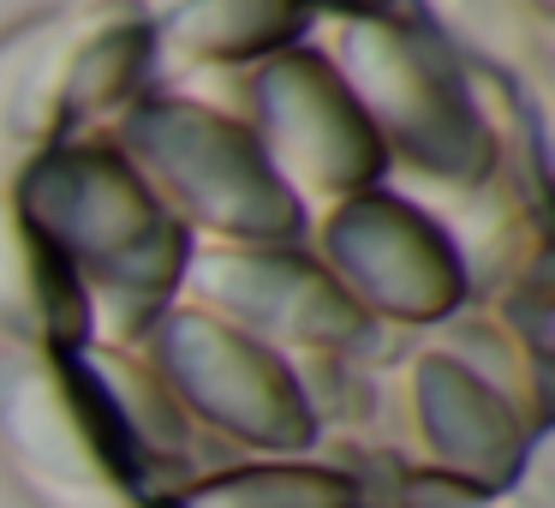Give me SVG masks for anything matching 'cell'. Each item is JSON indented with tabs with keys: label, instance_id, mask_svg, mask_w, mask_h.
I'll list each match as a JSON object with an SVG mask.
<instances>
[{
	"label": "cell",
	"instance_id": "7a4b0ae2",
	"mask_svg": "<svg viewBox=\"0 0 555 508\" xmlns=\"http://www.w3.org/2000/svg\"><path fill=\"white\" fill-rule=\"evenodd\" d=\"M340 85L359 102L376 138H395L406 162L430 180H478L490 168V132L466 97V78L448 49L400 18H347L335 30Z\"/></svg>",
	"mask_w": 555,
	"mask_h": 508
},
{
	"label": "cell",
	"instance_id": "5b68a950",
	"mask_svg": "<svg viewBox=\"0 0 555 508\" xmlns=\"http://www.w3.org/2000/svg\"><path fill=\"white\" fill-rule=\"evenodd\" d=\"M162 359H168V377L180 383V395L245 443L305 448L317 436L293 371L245 329L216 323L204 312H173L162 323Z\"/></svg>",
	"mask_w": 555,
	"mask_h": 508
},
{
	"label": "cell",
	"instance_id": "ba28073f",
	"mask_svg": "<svg viewBox=\"0 0 555 508\" xmlns=\"http://www.w3.org/2000/svg\"><path fill=\"white\" fill-rule=\"evenodd\" d=\"M197 293L240 323L287 341H347L364 329L352 293H340L323 269L275 252H209L197 264Z\"/></svg>",
	"mask_w": 555,
	"mask_h": 508
},
{
	"label": "cell",
	"instance_id": "3957f363",
	"mask_svg": "<svg viewBox=\"0 0 555 508\" xmlns=\"http://www.w3.org/2000/svg\"><path fill=\"white\" fill-rule=\"evenodd\" d=\"M132 144L173 198L233 240H293L299 198L275 180L263 144L228 114L192 102H144L132 114Z\"/></svg>",
	"mask_w": 555,
	"mask_h": 508
},
{
	"label": "cell",
	"instance_id": "9c48e42d",
	"mask_svg": "<svg viewBox=\"0 0 555 508\" xmlns=\"http://www.w3.org/2000/svg\"><path fill=\"white\" fill-rule=\"evenodd\" d=\"M418 424L442 467H454L472 484H507L526 455V424H519L514 401L478 371H466L448 353L418 359Z\"/></svg>",
	"mask_w": 555,
	"mask_h": 508
},
{
	"label": "cell",
	"instance_id": "4fadbf2b",
	"mask_svg": "<svg viewBox=\"0 0 555 508\" xmlns=\"http://www.w3.org/2000/svg\"><path fill=\"white\" fill-rule=\"evenodd\" d=\"M168 508H364V484L328 467H245L192 484Z\"/></svg>",
	"mask_w": 555,
	"mask_h": 508
},
{
	"label": "cell",
	"instance_id": "8992f818",
	"mask_svg": "<svg viewBox=\"0 0 555 508\" xmlns=\"http://www.w3.org/2000/svg\"><path fill=\"white\" fill-rule=\"evenodd\" d=\"M328 252H335L340 276L359 288V300H371L388 317L430 323V317L454 312L460 293H466L460 252L406 198H388V192L347 198L328 221Z\"/></svg>",
	"mask_w": 555,
	"mask_h": 508
},
{
	"label": "cell",
	"instance_id": "5bb4252c",
	"mask_svg": "<svg viewBox=\"0 0 555 508\" xmlns=\"http://www.w3.org/2000/svg\"><path fill=\"white\" fill-rule=\"evenodd\" d=\"M430 7L454 25V37H466L490 61H507L519 73H538L550 61V25L531 0H430Z\"/></svg>",
	"mask_w": 555,
	"mask_h": 508
},
{
	"label": "cell",
	"instance_id": "7c38bea8",
	"mask_svg": "<svg viewBox=\"0 0 555 508\" xmlns=\"http://www.w3.org/2000/svg\"><path fill=\"white\" fill-rule=\"evenodd\" d=\"M311 13H317V0H180L156 42L173 61L281 54L305 37Z\"/></svg>",
	"mask_w": 555,
	"mask_h": 508
},
{
	"label": "cell",
	"instance_id": "6da1fadb",
	"mask_svg": "<svg viewBox=\"0 0 555 508\" xmlns=\"http://www.w3.org/2000/svg\"><path fill=\"white\" fill-rule=\"evenodd\" d=\"M25 221L78 288H102L132 317L156 312L185 269V233L138 168L108 144H49L25 174Z\"/></svg>",
	"mask_w": 555,
	"mask_h": 508
},
{
	"label": "cell",
	"instance_id": "8fae6325",
	"mask_svg": "<svg viewBox=\"0 0 555 508\" xmlns=\"http://www.w3.org/2000/svg\"><path fill=\"white\" fill-rule=\"evenodd\" d=\"M85 288L78 276L18 221V209L0 204V329L7 335H49L85 341Z\"/></svg>",
	"mask_w": 555,
	"mask_h": 508
},
{
	"label": "cell",
	"instance_id": "9a60e30c",
	"mask_svg": "<svg viewBox=\"0 0 555 508\" xmlns=\"http://www.w3.org/2000/svg\"><path fill=\"white\" fill-rule=\"evenodd\" d=\"M144 61H150V30H138V25H114V30H102V37L78 42L73 66H66V109L90 114V109L120 102L126 90L138 85Z\"/></svg>",
	"mask_w": 555,
	"mask_h": 508
},
{
	"label": "cell",
	"instance_id": "277c9868",
	"mask_svg": "<svg viewBox=\"0 0 555 508\" xmlns=\"http://www.w3.org/2000/svg\"><path fill=\"white\" fill-rule=\"evenodd\" d=\"M257 109H263V156L275 180L293 198H364L383 174V138L347 97L335 66L311 49L269 54L257 78Z\"/></svg>",
	"mask_w": 555,
	"mask_h": 508
},
{
	"label": "cell",
	"instance_id": "30bf717a",
	"mask_svg": "<svg viewBox=\"0 0 555 508\" xmlns=\"http://www.w3.org/2000/svg\"><path fill=\"white\" fill-rule=\"evenodd\" d=\"M78 25H30L0 42V186L18 180L49 150L54 120L66 114V66L78 49Z\"/></svg>",
	"mask_w": 555,
	"mask_h": 508
},
{
	"label": "cell",
	"instance_id": "52a82bcc",
	"mask_svg": "<svg viewBox=\"0 0 555 508\" xmlns=\"http://www.w3.org/2000/svg\"><path fill=\"white\" fill-rule=\"evenodd\" d=\"M0 431L13 448L18 472L61 508H120L108 467H102L90 424L78 419L73 395L54 371H18L0 377Z\"/></svg>",
	"mask_w": 555,
	"mask_h": 508
}]
</instances>
